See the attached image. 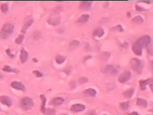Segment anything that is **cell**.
I'll return each mask as SVG.
<instances>
[{"instance_id":"1","label":"cell","mask_w":153,"mask_h":115,"mask_svg":"<svg viewBox=\"0 0 153 115\" xmlns=\"http://www.w3.org/2000/svg\"><path fill=\"white\" fill-rule=\"evenodd\" d=\"M14 31L13 25L10 23H6L3 25V28L0 31V37L2 39H7L11 35Z\"/></svg>"},{"instance_id":"2","label":"cell","mask_w":153,"mask_h":115,"mask_svg":"<svg viewBox=\"0 0 153 115\" xmlns=\"http://www.w3.org/2000/svg\"><path fill=\"white\" fill-rule=\"evenodd\" d=\"M130 66L134 71L138 73H141L143 70V64L141 61L136 58H133L130 61Z\"/></svg>"},{"instance_id":"3","label":"cell","mask_w":153,"mask_h":115,"mask_svg":"<svg viewBox=\"0 0 153 115\" xmlns=\"http://www.w3.org/2000/svg\"><path fill=\"white\" fill-rule=\"evenodd\" d=\"M34 104L32 100L30 98L25 97L20 101V105L22 108L25 110L31 109L34 106Z\"/></svg>"},{"instance_id":"4","label":"cell","mask_w":153,"mask_h":115,"mask_svg":"<svg viewBox=\"0 0 153 115\" xmlns=\"http://www.w3.org/2000/svg\"><path fill=\"white\" fill-rule=\"evenodd\" d=\"M102 72L106 74L114 75H116L118 73V70L115 66L112 65H108L105 66L102 70Z\"/></svg>"},{"instance_id":"5","label":"cell","mask_w":153,"mask_h":115,"mask_svg":"<svg viewBox=\"0 0 153 115\" xmlns=\"http://www.w3.org/2000/svg\"><path fill=\"white\" fill-rule=\"evenodd\" d=\"M151 42V38L148 35H143L142 37H140L138 40L136 41L137 43H138L142 48H146L149 45Z\"/></svg>"},{"instance_id":"6","label":"cell","mask_w":153,"mask_h":115,"mask_svg":"<svg viewBox=\"0 0 153 115\" xmlns=\"http://www.w3.org/2000/svg\"><path fill=\"white\" fill-rule=\"evenodd\" d=\"M130 77H131V73L129 71L126 70L123 72V73L120 75L119 79H118V80H119L120 83H123L126 82L127 80L130 79Z\"/></svg>"},{"instance_id":"7","label":"cell","mask_w":153,"mask_h":115,"mask_svg":"<svg viewBox=\"0 0 153 115\" xmlns=\"http://www.w3.org/2000/svg\"><path fill=\"white\" fill-rule=\"evenodd\" d=\"M47 22L50 25L56 26L61 22V18L58 15H53L47 19Z\"/></svg>"},{"instance_id":"8","label":"cell","mask_w":153,"mask_h":115,"mask_svg":"<svg viewBox=\"0 0 153 115\" xmlns=\"http://www.w3.org/2000/svg\"><path fill=\"white\" fill-rule=\"evenodd\" d=\"M132 51L135 53V55L138 56H141L142 53V48L135 42L132 45Z\"/></svg>"},{"instance_id":"9","label":"cell","mask_w":153,"mask_h":115,"mask_svg":"<svg viewBox=\"0 0 153 115\" xmlns=\"http://www.w3.org/2000/svg\"><path fill=\"white\" fill-rule=\"evenodd\" d=\"M0 102L8 107H10L12 105V101L10 98L5 95H2L0 97Z\"/></svg>"},{"instance_id":"10","label":"cell","mask_w":153,"mask_h":115,"mask_svg":"<svg viewBox=\"0 0 153 115\" xmlns=\"http://www.w3.org/2000/svg\"><path fill=\"white\" fill-rule=\"evenodd\" d=\"M85 109V106L81 104H75L71 107V110L74 112H80L83 111Z\"/></svg>"},{"instance_id":"11","label":"cell","mask_w":153,"mask_h":115,"mask_svg":"<svg viewBox=\"0 0 153 115\" xmlns=\"http://www.w3.org/2000/svg\"><path fill=\"white\" fill-rule=\"evenodd\" d=\"M11 86L12 88L16 89L17 90H20L22 91H25V87L22 83L20 82H13L11 83Z\"/></svg>"},{"instance_id":"12","label":"cell","mask_w":153,"mask_h":115,"mask_svg":"<svg viewBox=\"0 0 153 115\" xmlns=\"http://www.w3.org/2000/svg\"><path fill=\"white\" fill-rule=\"evenodd\" d=\"M33 22H34V20H33L32 18L30 19H28L27 21L24 23V25H23V27L22 28V32L23 34H25V33L26 32V31H27L28 28H29L30 26L32 25Z\"/></svg>"},{"instance_id":"13","label":"cell","mask_w":153,"mask_h":115,"mask_svg":"<svg viewBox=\"0 0 153 115\" xmlns=\"http://www.w3.org/2000/svg\"><path fill=\"white\" fill-rule=\"evenodd\" d=\"M28 57V53L27 52L25 49L21 50V52H20V61L22 63H24L27 61Z\"/></svg>"},{"instance_id":"14","label":"cell","mask_w":153,"mask_h":115,"mask_svg":"<svg viewBox=\"0 0 153 115\" xmlns=\"http://www.w3.org/2000/svg\"><path fill=\"white\" fill-rule=\"evenodd\" d=\"M91 3L90 1H83L80 4V9L81 10H86L87 9H89L91 7Z\"/></svg>"},{"instance_id":"15","label":"cell","mask_w":153,"mask_h":115,"mask_svg":"<svg viewBox=\"0 0 153 115\" xmlns=\"http://www.w3.org/2000/svg\"><path fill=\"white\" fill-rule=\"evenodd\" d=\"M104 34V31L102 28H97L95 29L93 32V35L94 37H101L102 35Z\"/></svg>"},{"instance_id":"16","label":"cell","mask_w":153,"mask_h":115,"mask_svg":"<svg viewBox=\"0 0 153 115\" xmlns=\"http://www.w3.org/2000/svg\"><path fill=\"white\" fill-rule=\"evenodd\" d=\"M64 102V99L61 97H56L52 100V104L54 105H59L62 104Z\"/></svg>"},{"instance_id":"17","label":"cell","mask_w":153,"mask_h":115,"mask_svg":"<svg viewBox=\"0 0 153 115\" xmlns=\"http://www.w3.org/2000/svg\"><path fill=\"white\" fill-rule=\"evenodd\" d=\"M96 91L94 90V89L92 88H90V89H87L84 91V94L85 95L90 96V97H94L96 95Z\"/></svg>"},{"instance_id":"18","label":"cell","mask_w":153,"mask_h":115,"mask_svg":"<svg viewBox=\"0 0 153 115\" xmlns=\"http://www.w3.org/2000/svg\"><path fill=\"white\" fill-rule=\"evenodd\" d=\"M40 98L42 100L41 106V110L42 113H45V103H46V98H45V96L43 95H41Z\"/></svg>"},{"instance_id":"19","label":"cell","mask_w":153,"mask_h":115,"mask_svg":"<svg viewBox=\"0 0 153 115\" xmlns=\"http://www.w3.org/2000/svg\"><path fill=\"white\" fill-rule=\"evenodd\" d=\"M89 19V15L85 14V15L81 16L78 19L77 22L79 23H85L88 21Z\"/></svg>"},{"instance_id":"20","label":"cell","mask_w":153,"mask_h":115,"mask_svg":"<svg viewBox=\"0 0 153 115\" xmlns=\"http://www.w3.org/2000/svg\"><path fill=\"white\" fill-rule=\"evenodd\" d=\"M151 82V79H147L145 80H141L140 81V86H141V89L142 90H145L146 88V85H148V83H150Z\"/></svg>"},{"instance_id":"21","label":"cell","mask_w":153,"mask_h":115,"mask_svg":"<svg viewBox=\"0 0 153 115\" xmlns=\"http://www.w3.org/2000/svg\"><path fill=\"white\" fill-rule=\"evenodd\" d=\"M136 104L137 105L142 107H146L147 106V102H146V101L142 98H138L137 100Z\"/></svg>"},{"instance_id":"22","label":"cell","mask_w":153,"mask_h":115,"mask_svg":"<svg viewBox=\"0 0 153 115\" xmlns=\"http://www.w3.org/2000/svg\"><path fill=\"white\" fill-rule=\"evenodd\" d=\"M143 19L142 18L139 16H138L135 17L133 19H132V22H133L135 24H141V23H143Z\"/></svg>"},{"instance_id":"23","label":"cell","mask_w":153,"mask_h":115,"mask_svg":"<svg viewBox=\"0 0 153 115\" xmlns=\"http://www.w3.org/2000/svg\"><path fill=\"white\" fill-rule=\"evenodd\" d=\"M133 94H134V90L133 89H129V90H127L126 91V92H124L123 95L124 96V97L129 98L132 97V95H133Z\"/></svg>"},{"instance_id":"24","label":"cell","mask_w":153,"mask_h":115,"mask_svg":"<svg viewBox=\"0 0 153 115\" xmlns=\"http://www.w3.org/2000/svg\"><path fill=\"white\" fill-rule=\"evenodd\" d=\"M65 60V57L62 55H58L56 58V62L59 64H62Z\"/></svg>"},{"instance_id":"25","label":"cell","mask_w":153,"mask_h":115,"mask_svg":"<svg viewBox=\"0 0 153 115\" xmlns=\"http://www.w3.org/2000/svg\"><path fill=\"white\" fill-rule=\"evenodd\" d=\"M79 45H80L79 42H78V41L77 40H74L71 43H70V44H69V48L71 49H75L76 48L77 46H78Z\"/></svg>"},{"instance_id":"26","label":"cell","mask_w":153,"mask_h":115,"mask_svg":"<svg viewBox=\"0 0 153 115\" xmlns=\"http://www.w3.org/2000/svg\"><path fill=\"white\" fill-rule=\"evenodd\" d=\"M110 56V53L108 52H103L100 55V59L103 61H107Z\"/></svg>"},{"instance_id":"27","label":"cell","mask_w":153,"mask_h":115,"mask_svg":"<svg viewBox=\"0 0 153 115\" xmlns=\"http://www.w3.org/2000/svg\"><path fill=\"white\" fill-rule=\"evenodd\" d=\"M129 105H130V103H129V102H124V103H122L120 104V108L123 110H127V108H129Z\"/></svg>"},{"instance_id":"28","label":"cell","mask_w":153,"mask_h":115,"mask_svg":"<svg viewBox=\"0 0 153 115\" xmlns=\"http://www.w3.org/2000/svg\"><path fill=\"white\" fill-rule=\"evenodd\" d=\"M23 39H24V35H20L19 37H17V38L16 39V43L17 44V45H20L22 43L23 40Z\"/></svg>"},{"instance_id":"29","label":"cell","mask_w":153,"mask_h":115,"mask_svg":"<svg viewBox=\"0 0 153 115\" xmlns=\"http://www.w3.org/2000/svg\"><path fill=\"white\" fill-rule=\"evenodd\" d=\"M1 10L3 13L7 12L9 10V6L7 4H3L1 6Z\"/></svg>"},{"instance_id":"30","label":"cell","mask_w":153,"mask_h":115,"mask_svg":"<svg viewBox=\"0 0 153 115\" xmlns=\"http://www.w3.org/2000/svg\"><path fill=\"white\" fill-rule=\"evenodd\" d=\"M3 70L5 71H7V72H15V70L12 69V68L9 65H6L5 67H4V68H3Z\"/></svg>"},{"instance_id":"31","label":"cell","mask_w":153,"mask_h":115,"mask_svg":"<svg viewBox=\"0 0 153 115\" xmlns=\"http://www.w3.org/2000/svg\"><path fill=\"white\" fill-rule=\"evenodd\" d=\"M33 74H34L35 75V76L37 77V78H41V77L42 76V74L41 73V72L37 70L34 71H33Z\"/></svg>"},{"instance_id":"32","label":"cell","mask_w":153,"mask_h":115,"mask_svg":"<svg viewBox=\"0 0 153 115\" xmlns=\"http://www.w3.org/2000/svg\"><path fill=\"white\" fill-rule=\"evenodd\" d=\"M87 81H88V79L86 78H85V77H82L80 79V80H79L80 83H81V84L82 83H84L86 82H87Z\"/></svg>"},{"instance_id":"33","label":"cell","mask_w":153,"mask_h":115,"mask_svg":"<svg viewBox=\"0 0 153 115\" xmlns=\"http://www.w3.org/2000/svg\"><path fill=\"white\" fill-rule=\"evenodd\" d=\"M47 111H48V114H53V113H54L55 111H54V110H52V109H50V108H49V109L47 110Z\"/></svg>"},{"instance_id":"34","label":"cell","mask_w":153,"mask_h":115,"mask_svg":"<svg viewBox=\"0 0 153 115\" xmlns=\"http://www.w3.org/2000/svg\"><path fill=\"white\" fill-rule=\"evenodd\" d=\"M6 52H7V54L9 55V56H10V57H12V58H13V55H12L11 54V52H10V49H7V50H6Z\"/></svg>"},{"instance_id":"35","label":"cell","mask_w":153,"mask_h":115,"mask_svg":"<svg viewBox=\"0 0 153 115\" xmlns=\"http://www.w3.org/2000/svg\"><path fill=\"white\" fill-rule=\"evenodd\" d=\"M150 67H151V69L153 71V61H151L150 62Z\"/></svg>"},{"instance_id":"36","label":"cell","mask_w":153,"mask_h":115,"mask_svg":"<svg viewBox=\"0 0 153 115\" xmlns=\"http://www.w3.org/2000/svg\"><path fill=\"white\" fill-rule=\"evenodd\" d=\"M129 115H139V114L137 112H132V113H131Z\"/></svg>"},{"instance_id":"37","label":"cell","mask_w":153,"mask_h":115,"mask_svg":"<svg viewBox=\"0 0 153 115\" xmlns=\"http://www.w3.org/2000/svg\"><path fill=\"white\" fill-rule=\"evenodd\" d=\"M1 78H3V75L1 74H0V79H1Z\"/></svg>"},{"instance_id":"38","label":"cell","mask_w":153,"mask_h":115,"mask_svg":"<svg viewBox=\"0 0 153 115\" xmlns=\"http://www.w3.org/2000/svg\"><path fill=\"white\" fill-rule=\"evenodd\" d=\"M61 115H67V114H61ZM67 115H68V114H67Z\"/></svg>"},{"instance_id":"39","label":"cell","mask_w":153,"mask_h":115,"mask_svg":"<svg viewBox=\"0 0 153 115\" xmlns=\"http://www.w3.org/2000/svg\"><path fill=\"white\" fill-rule=\"evenodd\" d=\"M103 115H106V114H103Z\"/></svg>"}]
</instances>
